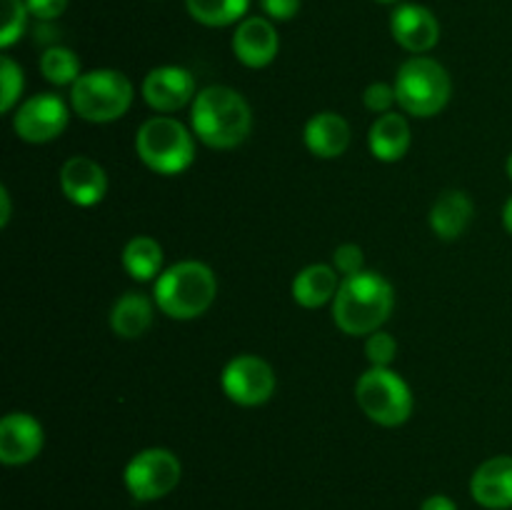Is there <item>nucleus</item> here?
Masks as SVG:
<instances>
[{
	"label": "nucleus",
	"instance_id": "1",
	"mask_svg": "<svg viewBox=\"0 0 512 510\" xmlns=\"http://www.w3.org/2000/svg\"><path fill=\"white\" fill-rule=\"evenodd\" d=\"M193 133L208 148L230 150L238 148L253 128L250 105L238 90L228 85H208L200 90L190 110Z\"/></svg>",
	"mask_w": 512,
	"mask_h": 510
},
{
	"label": "nucleus",
	"instance_id": "2",
	"mask_svg": "<svg viewBox=\"0 0 512 510\" xmlns=\"http://www.w3.org/2000/svg\"><path fill=\"white\" fill-rule=\"evenodd\" d=\"M393 285L373 270L345 275L333 298V320L348 335H373L390 318Z\"/></svg>",
	"mask_w": 512,
	"mask_h": 510
},
{
	"label": "nucleus",
	"instance_id": "3",
	"mask_svg": "<svg viewBox=\"0 0 512 510\" xmlns=\"http://www.w3.org/2000/svg\"><path fill=\"white\" fill-rule=\"evenodd\" d=\"M218 280L198 260H183L163 270L155 283V305L173 320H193L213 305Z\"/></svg>",
	"mask_w": 512,
	"mask_h": 510
},
{
	"label": "nucleus",
	"instance_id": "4",
	"mask_svg": "<svg viewBox=\"0 0 512 510\" xmlns=\"http://www.w3.org/2000/svg\"><path fill=\"white\" fill-rule=\"evenodd\" d=\"M453 83L438 60L415 55L400 65L395 75V95L405 113L415 118H433L448 105Z\"/></svg>",
	"mask_w": 512,
	"mask_h": 510
},
{
	"label": "nucleus",
	"instance_id": "5",
	"mask_svg": "<svg viewBox=\"0 0 512 510\" xmlns=\"http://www.w3.org/2000/svg\"><path fill=\"white\" fill-rule=\"evenodd\" d=\"M70 103L83 120L113 123L128 113L133 103V83L120 70H90L70 85Z\"/></svg>",
	"mask_w": 512,
	"mask_h": 510
},
{
	"label": "nucleus",
	"instance_id": "6",
	"mask_svg": "<svg viewBox=\"0 0 512 510\" xmlns=\"http://www.w3.org/2000/svg\"><path fill=\"white\" fill-rule=\"evenodd\" d=\"M138 158L160 175H178L195 160V138L180 120L158 118L145 120L135 135Z\"/></svg>",
	"mask_w": 512,
	"mask_h": 510
},
{
	"label": "nucleus",
	"instance_id": "7",
	"mask_svg": "<svg viewBox=\"0 0 512 510\" xmlns=\"http://www.w3.org/2000/svg\"><path fill=\"white\" fill-rule=\"evenodd\" d=\"M355 400L373 423L398 428L413 413V393L408 383L390 368H370L355 385Z\"/></svg>",
	"mask_w": 512,
	"mask_h": 510
},
{
	"label": "nucleus",
	"instance_id": "8",
	"mask_svg": "<svg viewBox=\"0 0 512 510\" xmlns=\"http://www.w3.org/2000/svg\"><path fill=\"white\" fill-rule=\"evenodd\" d=\"M180 460L173 450L168 448H148L133 455L125 465V488L140 503L160 500L173 493L180 483Z\"/></svg>",
	"mask_w": 512,
	"mask_h": 510
},
{
	"label": "nucleus",
	"instance_id": "9",
	"mask_svg": "<svg viewBox=\"0 0 512 510\" xmlns=\"http://www.w3.org/2000/svg\"><path fill=\"white\" fill-rule=\"evenodd\" d=\"M225 395L243 408L268 403L275 390V373L258 355H238L230 360L220 375Z\"/></svg>",
	"mask_w": 512,
	"mask_h": 510
},
{
	"label": "nucleus",
	"instance_id": "10",
	"mask_svg": "<svg viewBox=\"0 0 512 510\" xmlns=\"http://www.w3.org/2000/svg\"><path fill=\"white\" fill-rule=\"evenodd\" d=\"M68 125V105L55 93H40L25 100L13 115V130L25 143H48Z\"/></svg>",
	"mask_w": 512,
	"mask_h": 510
},
{
	"label": "nucleus",
	"instance_id": "11",
	"mask_svg": "<svg viewBox=\"0 0 512 510\" xmlns=\"http://www.w3.org/2000/svg\"><path fill=\"white\" fill-rule=\"evenodd\" d=\"M195 78L190 70L178 65L153 68L143 80V98L158 113H175L195 100Z\"/></svg>",
	"mask_w": 512,
	"mask_h": 510
},
{
	"label": "nucleus",
	"instance_id": "12",
	"mask_svg": "<svg viewBox=\"0 0 512 510\" xmlns=\"http://www.w3.org/2000/svg\"><path fill=\"white\" fill-rule=\"evenodd\" d=\"M390 33L408 53L423 55L440 40V23L433 10L418 3H400L390 15Z\"/></svg>",
	"mask_w": 512,
	"mask_h": 510
},
{
	"label": "nucleus",
	"instance_id": "13",
	"mask_svg": "<svg viewBox=\"0 0 512 510\" xmlns=\"http://www.w3.org/2000/svg\"><path fill=\"white\" fill-rule=\"evenodd\" d=\"M43 425L30 413H8L0 420V460L25 465L43 450Z\"/></svg>",
	"mask_w": 512,
	"mask_h": 510
},
{
	"label": "nucleus",
	"instance_id": "14",
	"mask_svg": "<svg viewBox=\"0 0 512 510\" xmlns=\"http://www.w3.org/2000/svg\"><path fill=\"white\" fill-rule=\"evenodd\" d=\"M60 190L65 198L80 208H90V205L100 203L108 190V175H105L103 165L95 163L93 158L85 155H73L65 160L60 168Z\"/></svg>",
	"mask_w": 512,
	"mask_h": 510
},
{
	"label": "nucleus",
	"instance_id": "15",
	"mask_svg": "<svg viewBox=\"0 0 512 510\" xmlns=\"http://www.w3.org/2000/svg\"><path fill=\"white\" fill-rule=\"evenodd\" d=\"M278 50V30L268 18L253 15V18L240 20L233 33V53L240 63L248 68H265L273 63Z\"/></svg>",
	"mask_w": 512,
	"mask_h": 510
},
{
	"label": "nucleus",
	"instance_id": "16",
	"mask_svg": "<svg viewBox=\"0 0 512 510\" xmlns=\"http://www.w3.org/2000/svg\"><path fill=\"white\" fill-rule=\"evenodd\" d=\"M475 503L488 510L512 508V455H495L485 460L470 480Z\"/></svg>",
	"mask_w": 512,
	"mask_h": 510
},
{
	"label": "nucleus",
	"instance_id": "17",
	"mask_svg": "<svg viewBox=\"0 0 512 510\" xmlns=\"http://www.w3.org/2000/svg\"><path fill=\"white\" fill-rule=\"evenodd\" d=\"M303 138L315 158H340L350 145V125L343 115L325 110L308 120Z\"/></svg>",
	"mask_w": 512,
	"mask_h": 510
},
{
	"label": "nucleus",
	"instance_id": "18",
	"mask_svg": "<svg viewBox=\"0 0 512 510\" xmlns=\"http://www.w3.org/2000/svg\"><path fill=\"white\" fill-rule=\"evenodd\" d=\"M473 200L463 190H448L435 200L433 210H430V228L438 238L455 240L465 233V228L473 220Z\"/></svg>",
	"mask_w": 512,
	"mask_h": 510
},
{
	"label": "nucleus",
	"instance_id": "19",
	"mask_svg": "<svg viewBox=\"0 0 512 510\" xmlns=\"http://www.w3.org/2000/svg\"><path fill=\"white\" fill-rule=\"evenodd\" d=\"M370 153L383 163L405 158L410 148V125L400 113H383L373 123L368 135Z\"/></svg>",
	"mask_w": 512,
	"mask_h": 510
},
{
	"label": "nucleus",
	"instance_id": "20",
	"mask_svg": "<svg viewBox=\"0 0 512 510\" xmlns=\"http://www.w3.org/2000/svg\"><path fill=\"white\" fill-rule=\"evenodd\" d=\"M340 288L338 270L330 268V265L315 263L308 268L300 270L293 280V300L303 308H320L328 300L335 298Z\"/></svg>",
	"mask_w": 512,
	"mask_h": 510
},
{
	"label": "nucleus",
	"instance_id": "21",
	"mask_svg": "<svg viewBox=\"0 0 512 510\" xmlns=\"http://www.w3.org/2000/svg\"><path fill=\"white\" fill-rule=\"evenodd\" d=\"M153 323V303L143 293H125L110 310V328L120 338H140Z\"/></svg>",
	"mask_w": 512,
	"mask_h": 510
},
{
	"label": "nucleus",
	"instance_id": "22",
	"mask_svg": "<svg viewBox=\"0 0 512 510\" xmlns=\"http://www.w3.org/2000/svg\"><path fill=\"white\" fill-rule=\"evenodd\" d=\"M163 265V248L150 235H135L123 250V268L133 280H153Z\"/></svg>",
	"mask_w": 512,
	"mask_h": 510
},
{
	"label": "nucleus",
	"instance_id": "23",
	"mask_svg": "<svg viewBox=\"0 0 512 510\" xmlns=\"http://www.w3.org/2000/svg\"><path fill=\"white\" fill-rule=\"evenodd\" d=\"M190 18L208 28H225L243 20L250 0H185Z\"/></svg>",
	"mask_w": 512,
	"mask_h": 510
},
{
	"label": "nucleus",
	"instance_id": "24",
	"mask_svg": "<svg viewBox=\"0 0 512 510\" xmlns=\"http://www.w3.org/2000/svg\"><path fill=\"white\" fill-rule=\"evenodd\" d=\"M40 73L53 85H73L80 78V60L70 48L50 45L40 55Z\"/></svg>",
	"mask_w": 512,
	"mask_h": 510
},
{
	"label": "nucleus",
	"instance_id": "25",
	"mask_svg": "<svg viewBox=\"0 0 512 510\" xmlns=\"http://www.w3.org/2000/svg\"><path fill=\"white\" fill-rule=\"evenodd\" d=\"M28 5L25 0H3V28H0V45L10 48L18 43L25 33V20H28Z\"/></svg>",
	"mask_w": 512,
	"mask_h": 510
},
{
	"label": "nucleus",
	"instance_id": "26",
	"mask_svg": "<svg viewBox=\"0 0 512 510\" xmlns=\"http://www.w3.org/2000/svg\"><path fill=\"white\" fill-rule=\"evenodd\" d=\"M0 85H3V95H0V110L3 113H10L13 105L20 100V93H23V70L15 63L13 58L3 55L0 60Z\"/></svg>",
	"mask_w": 512,
	"mask_h": 510
},
{
	"label": "nucleus",
	"instance_id": "27",
	"mask_svg": "<svg viewBox=\"0 0 512 510\" xmlns=\"http://www.w3.org/2000/svg\"><path fill=\"white\" fill-rule=\"evenodd\" d=\"M365 355H368L373 368H390V363L398 355V343H395V338L390 333L375 330L368 338V343H365Z\"/></svg>",
	"mask_w": 512,
	"mask_h": 510
},
{
	"label": "nucleus",
	"instance_id": "28",
	"mask_svg": "<svg viewBox=\"0 0 512 510\" xmlns=\"http://www.w3.org/2000/svg\"><path fill=\"white\" fill-rule=\"evenodd\" d=\"M363 248L355 243L340 245L333 253V268L343 275H355L363 273Z\"/></svg>",
	"mask_w": 512,
	"mask_h": 510
},
{
	"label": "nucleus",
	"instance_id": "29",
	"mask_svg": "<svg viewBox=\"0 0 512 510\" xmlns=\"http://www.w3.org/2000/svg\"><path fill=\"white\" fill-rule=\"evenodd\" d=\"M365 108L373 110V113H390L393 103H398V95H395V85L385 83H373L368 85L363 95Z\"/></svg>",
	"mask_w": 512,
	"mask_h": 510
},
{
	"label": "nucleus",
	"instance_id": "30",
	"mask_svg": "<svg viewBox=\"0 0 512 510\" xmlns=\"http://www.w3.org/2000/svg\"><path fill=\"white\" fill-rule=\"evenodd\" d=\"M25 5H28V13L33 18H38L40 23H50L65 13L68 0H25Z\"/></svg>",
	"mask_w": 512,
	"mask_h": 510
},
{
	"label": "nucleus",
	"instance_id": "31",
	"mask_svg": "<svg viewBox=\"0 0 512 510\" xmlns=\"http://www.w3.org/2000/svg\"><path fill=\"white\" fill-rule=\"evenodd\" d=\"M260 8L270 20H293L300 10V0H260Z\"/></svg>",
	"mask_w": 512,
	"mask_h": 510
},
{
	"label": "nucleus",
	"instance_id": "32",
	"mask_svg": "<svg viewBox=\"0 0 512 510\" xmlns=\"http://www.w3.org/2000/svg\"><path fill=\"white\" fill-rule=\"evenodd\" d=\"M420 510H458V508H455V503L448 498V495H430Z\"/></svg>",
	"mask_w": 512,
	"mask_h": 510
},
{
	"label": "nucleus",
	"instance_id": "33",
	"mask_svg": "<svg viewBox=\"0 0 512 510\" xmlns=\"http://www.w3.org/2000/svg\"><path fill=\"white\" fill-rule=\"evenodd\" d=\"M0 203H3L0 225H8V220H10V195H8V190H5V188H0Z\"/></svg>",
	"mask_w": 512,
	"mask_h": 510
},
{
	"label": "nucleus",
	"instance_id": "34",
	"mask_svg": "<svg viewBox=\"0 0 512 510\" xmlns=\"http://www.w3.org/2000/svg\"><path fill=\"white\" fill-rule=\"evenodd\" d=\"M503 223H505V230H508V233L512 235V195H510V200L505 203V208H503Z\"/></svg>",
	"mask_w": 512,
	"mask_h": 510
},
{
	"label": "nucleus",
	"instance_id": "35",
	"mask_svg": "<svg viewBox=\"0 0 512 510\" xmlns=\"http://www.w3.org/2000/svg\"><path fill=\"white\" fill-rule=\"evenodd\" d=\"M375 3H383V5H393V3H400V0H375Z\"/></svg>",
	"mask_w": 512,
	"mask_h": 510
},
{
	"label": "nucleus",
	"instance_id": "36",
	"mask_svg": "<svg viewBox=\"0 0 512 510\" xmlns=\"http://www.w3.org/2000/svg\"><path fill=\"white\" fill-rule=\"evenodd\" d=\"M508 175H510V180H512V153H510V158H508Z\"/></svg>",
	"mask_w": 512,
	"mask_h": 510
}]
</instances>
